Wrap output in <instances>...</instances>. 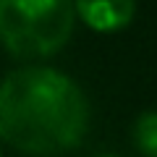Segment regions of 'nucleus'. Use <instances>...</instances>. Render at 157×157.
I'll return each instance as SVG.
<instances>
[{
    "instance_id": "3",
    "label": "nucleus",
    "mask_w": 157,
    "mask_h": 157,
    "mask_svg": "<svg viewBox=\"0 0 157 157\" xmlns=\"http://www.w3.org/2000/svg\"><path fill=\"white\" fill-rule=\"evenodd\" d=\"M73 11L94 32H118L131 24L136 0H76Z\"/></svg>"
},
{
    "instance_id": "2",
    "label": "nucleus",
    "mask_w": 157,
    "mask_h": 157,
    "mask_svg": "<svg viewBox=\"0 0 157 157\" xmlns=\"http://www.w3.org/2000/svg\"><path fill=\"white\" fill-rule=\"evenodd\" d=\"M73 0H0V42L16 58H45L68 42Z\"/></svg>"
},
{
    "instance_id": "4",
    "label": "nucleus",
    "mask_w": 157,
    "mask_h": 157,
    "mask_svg": "<svg viewBox=\"0 0 157 157\" xmlns=\"http://www.w3.org/2000/svg\"><path fill=\"white\" fill-rule=\"evenodd\" d=\"M134 144L144 157H157V110H147L136 118Z\"/></svg>"
},
{
    "instance_id": "6",
    "label": "nucleus",
    "mask_w": 157,
    "mask_h": 157,
    "mask_svg": "<svg viewBox=\"0 0 157 157\" xmlns=\"http://www.w3.org/2000/svg\"><path fill=\"white\" fill-rule=\"evenodd\" d=\"M0 157H3V155H0Z\"/></svg>"
},
{
    "instance_id": "5",
    "label": "nucleus",
    "mask_w": 157,
    "mask_h": 157,
    "mask_svg": "<svg viewBox=\"0 0 157 157\" xmlns=\"http://www.w3.org/2000/svg\"><path fill=\"white\" fill-rule=\"evenodd\" d=\"M105 157H113V155H105Z\"/></svg>"
},
{
    "instance_id": "1",
    "label": "nucleus",
    "mask_w": 157,
    "mask_h": 157,
    "mask_svg": "<svg viewBox=\"0 0 157 157\" xmlns=\"http://www.w3.org/2000/svg\"><path fill=\"white\" fill-rule=\"evenodd\" d=\"M86 126V97L66 73L26 66L0 81V139L16 149L37 155L73 149Z\"/></svg>"
}]
</instances>
